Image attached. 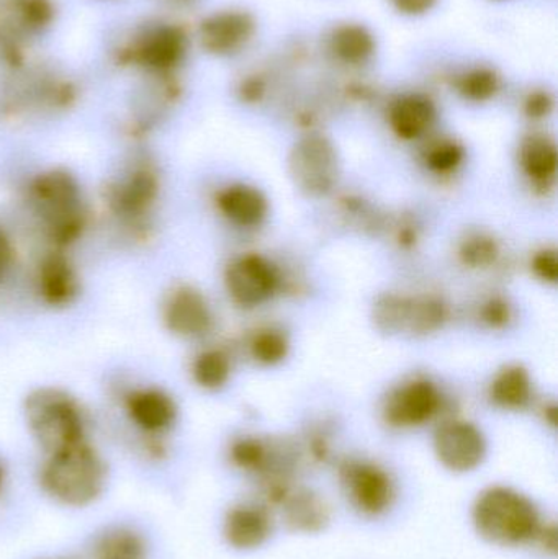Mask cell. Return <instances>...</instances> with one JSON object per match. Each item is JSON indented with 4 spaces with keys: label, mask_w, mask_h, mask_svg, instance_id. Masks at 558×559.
I'll use <instances>...</instances> for the list:
<instances>
[{
    "label": "cell",
    "mask_w": 558,
    "mask_h": 559,
    "mask_svg": "<svg viewBox=\"0 0 558 559\" xmlns=\"http://www.w3.org/2000/svg\"><path fill=\"white\" fill-rule=\"evenodd\" d=\"M474 524L491 544L514 547L536 537L539 514L526 496L513 489L491 488L477 499Z\"/></svg>",
    "instance_id": "cell-4"
},
{
    "label": "cell",
    "mask_w": 558,
    "mask_h": 559,
    "mask_svg": "<svg viewBox=\"0 0 558 559\" xmlns=\"http://www.w3.org/2000/svg\"><path fill=\"white\" fill-rule=\"evenodd\" d=\"M271 534V521L262 509L241 506L228 512L225 537L231 547L251 550L261 547Z\"/></svg>",
    "instance_id": "cell-18"
},
{
    "label": "cell",
    "mask_w": 558,
    "mask_h": 559,
    "mask_svg": "<svg viewBox=\"0 0 558 559\" xmlns=\"http://www.w3.org/2000/svg\"><path fill=\"white\" fill-rule=\"evenodd\" d=\"M13 258H15V249H13L12 239L7 235L5 229L0 226V282L9 274Z\"/></svg>",
    "instance_id": "cell-33"
},
{
    "label": "cell",
    "mask_w": 558,
    "mask_h": 559,
    "mask_svg": "<svg viewBox=\"0 0 558 559\" xmlns=\"http://www.w3.org/2000/svg\"><path fill=\"white\" fill-rule=\"evenodd\" d=\"M159 192L161 177L153 160L136 157L118 176L108 180L104 202L123 228L141 233L150 226Z\"/></svg>",
    "instance_id": "cell-5"
},
{
    "label": "cell",
    "mask_w": 558,
    "mask_h": 559,
    "mask_svg": "<svg viewBox=\"0 0 558 559\" xmlns=\"http://www.w3.org/2000/svg\"><path fill=\"white\" fill-rule=\"evenodd\" d=\"M256 32V22L249 13L239 10L209 16L200 26V41L212 55L226 56L245 48Z\"/></svg>",
    "instance_id": "cell-14"
},
{
    "label": "cell",
    "mask_w": 558,
    "mask_h": 559,
    "mask_svg": "<svg viewBox=\"0 0 558 559\" xmlns=\"http://www.w3.org/2000/svg\"><path fill=\"white\" fill-rule=\"evenodd\" d=\"M497 252L495 242L491 239L482 238V236L468 239L464 249H462L465 262L475 265V267H485V265L491 264L497 258Z\"/></svg>",
    "instance_id": "cell-30"
},
{
    "label": "cell",
    "mask_w": 558,
    "mask_h": 559,
    "mask_svg": "<svg viewBox=\"0 0 558 559\" xmlns=\"http://www.w3.org/2000/svg\"><path fill=\"white\" fill-rule=\"evenodd\" d=\"M186 52V36L174 26H161L147 33L136 45L134 56L147 68L164 71L174 68Z\"/></svg>",
    "instance_id": "cell-16"
},
{
    "label": "cell",
    "mask_w": 558,
    "mask_h": 559,
    "mask_svg": "<svg viewBox=\"0 0 558 559\" xmlns=\"http://www.w3.org/2000/svg\"><path fill=\"white\" fill-rule=\"evenodd\" d=\"M377 328L389 334L423 335L441 328L444 308L429 298L387 295L373 308Z\"/></svg>",
    "instance_id": "cell-7"
},
{
    "label": "cell",
    "mask_w": 558,
    "mask_h": 559,
    "mask_svg": "<svg viewBox=\"0 0 558 559\" xmlns=\"http://www.w3.org/2000/svg\"><path fill=\"white\" fill-rule=\"evenodd\" d=\"M26 426L48 455L88 442V419L82 404L66 390L41 386L23 403Z\"/></svg>",
    "instance_id": "cell-2"
},
{
    "label": "cell",
    "mask_w": 558,
    "mask_h": 559,
    "mask_svg": "<svg viewBox=\"0 0 558 559\" xmlns=\"http://www.w3.org/2000/svg\"><path fill=\"white\" fill-rule=\"evenodd\" d=\"M163 321L170 334L180 338H200L213 324L212 309L200 289L176 286L163 305Z\"/></svg>",
    "instance_id": "cell-8"
},
{
    "label": "cell",
    "mask_w": 558,
    "mask_h": 559,
    "mask_svg": "<svg viewBox=\"0 0 558 559\" xmlns=\"http://www.w3.org/2000/svg\"><path fill=\"white\" fill-rule=\"evenodd\" d=\"M462 157H464V151L454 141H441L431 147L426 160L431 169L448 173L461 164Z\"/></svg>",
    "instance_id": "cell-28"
},
{
    "label": "cell",
    "mask_w": 558,
    "mask_h": 559,
    "mask_svg": "<svg viewBox=\"0 0 558 559\" xmlns=\"http://www.w3.org/2000/svg\"><path fill=\"white\" fill-rule=\"evenodd\" d=\"M534 272L539 275L544 282L556 283L558 277V261L556 251H544L534 258Z\"/></svg>",
    "instance_id": "cell-31"
},
{
    "label": "cell",
    "mask_w": 558,
    "mask_h": 559,
    "mask_svg": "<svg viewBox=\"0 0 558 559\" xmlns=\"http://www.w3.org/2000/svg\"><path fill=\"white\" fill-rule=\"evenodd\" d=\"M95 559H146V545L136 532L114 528L98 540Z\"/></svg>",
    "instance_id": "cell-22"
},
{
    "label": "cell",
    "mask_w": 558,
    "mask_h": 559,
    "mask_svg": "<svg viewBox=\"0 0 558 559\" xmlns=\"http://www.w3.org/2000/svg\"><path fill=\"white\" fill-rule=\"evenodd\" d=\"M436 453L446 468L472 472L484 462L487 443L477 427L467 423H448L438 430Z\"/></svg>",
    "instance_id": "cell-9"
},
{
    "label": "cell",
    "mask_w": 558,
    "mask_h": 559,
    "mask_svg": "<svg viewBox=\"0 0 558 559\" xmlns=\"http://www.w3.org/2000/svg\"><path fill=\"white\" fill-rule=\"evenodd\" d=\"M393 3L405 15H423L435 7L436 0H393Z\"/></svg>",
    "instance_id": "cell-34"
},
{
    "label": "cell",
    "mask_w": 558,
    "mask_h": 559,
    "mask_svg": "<svg viewBox=\"0 0 558 559\" xmlns=\"http://www.w3.org/2000/svg\"><path fill=\"white\" fill-rule=\"evenodd\" d=\"M458 88L468 100H488L500 88V78L491 69H474V71L467 72L459 79Z\"/></svg>",
    "instance_id": "cell-25"
},
{
    "label": "cell",
    "mask_w": 558,
    "mask_h": 559,
    "mask_svg": "<svg viewBox=\"0 0 558 559\" xmlns=\"http://www.w3.org/2000/svg\"><path fill=\"white\" fill-rule=\"evenodd\" d=\"M288 173L300 192L328 195L340 179V157L328 138L311 134L295 144L288 157Z\"/></svg>",
    "instance_id": "cell-6"
},
{
    "label": "cell",
    "mask_w": 558,
    "mask_h": 559,
    "mask_svg": "<svg viewBox=\"0 0 558 559\" xmlns=\"http://www.w3.org/2000/svg\"><path fill=\"white\" fill-rule=\"evenodd\" d=\"M389 120L400 138L416 140L435 124L436 107L425 95H405L390 108Z\"/></svg>",
    "instance_id": "cell-17"
},
{
    "label": "cell",
    "mask_w": 558,
    "mask_h": 559,
    "mask_svg": "<svg viewBox=\"0 0 558 559\" xmlns=\"http://www.w3.org/2000/svg\"><path fill=\"white\" fill-rule=\"evenodd\" d=\"M344 485L351 501L367 515H379L389 509L393 485L383 469L369 463H353L344 469Z\"/></svg>",
    "instance_id": "cell-13"
},
{
    "label": "cell",
    "mask_w": 558,
    "mask_h": 559,
    "mask_svg": "<svg viewBox=\"0 0 558 559\" xmlns=\"http://www.w3.org/2000/svg\"><path fill=\"white\" fill-rule=\"evenodd\" d=\"M226 288L238 305L251 308L268 301L277 288L274 269L258 255H245L226 271Z\"/></svg>",
    "instance_id": "cell-11"
},
{
    "label": "cell",
    "mask_w": 558,
    "mask_h": 559,
    "mask_svg": "<svg viewBox=\"0 0 558 559\" xmlns=\"http://www.w3.org/2000/svg\"><path fill=\"white\" fill-rule=\"evenodd\" d=\"M26 202L52 249L64 251L84 236L87 203L81 183L68 169H46L33 177Z\"/></svg>",
    "instance_id": "cell-1"
},
{
    "label": "cell",
    "mask_w": 558,
    "mask_h": 559,
    "mask_svg": "<svg viewBox=\"0 0 558 559\" xmlns=\"http://www.w3.org/2000/svg\"><path fill=\"white\" fill-rule=\"evenodd\" d=\"M441 397L428 381H416L393 394L387 419L395 426H419L438 413Z\"/></svg>",
    "instance_id": "cell-15"
},
{
    "label": "cell",
    "mask_w": 558,
    "mask_h": 559,
    "mask_svg": "<svg viewBox=\"0 0 558 559\" xmlns=\"http://www.w3.org/2000/svg\"><path fill=\"white\" fill-rule=\"evenodd\" d=\"M219 212L238 226L259 225L268 213V202L259 190L248 186H231L216 199Z\"/></svg>",
    "instance_id": "cell-19"
},
{
    "label": "cell",
    "mask_w": 558,
    "mask_h": 559,
    "mask_svg": "<svg viewBox=\"0 0 558 559\" xmlns=\"http://www.w3.org/2000/svg\"><path fill=\"white\" fill-rule=\"evenodd\" d=\"M485 316H487V321L490 324H503L504 321H508L507 305H503V302H491V305H488Z\"/></svg>",
    "instance_id": "cell-35"
},
{
    "label": "cell",
    "mask_w": 558,
    "mask_h": 559,
    "mask_svg": "<svg viewBox=\"0 0 558 559\" xmlns=\"http://www.w3.org/2000/svg\"><path fill=\"white\" fill-rule=\"evenodd\" d=\"M231 373L229 358L219 350H206L193 360L192 374L197 384L206 390H218Z\"/></svg>",
    "instance_id": "cell-24"
},
{
    "label": "cell",
    "mask_w": 558,
    "mask_h": 559,
    "mask_svg": "<svg viewBox=\"0 0 558 559\" xmlns=\"http://www.w3.org/2000/svg\"><path fill=\"white\" fill-rule=\"evenodd\" d=\"M521 163L531 179L547 182L557 170V150L553 141L544 136H531L521 147Z\"/></svg>",
    "instance_id": "cell-21"
},
{
    "label": "cell",
    "mask_w": 558,
    "mask_h": 559,
    "mask_svg": "<svg viewBox=\"0 0 558 559\" xmlns=\"http://www.w3.org/2000/svg\"><path fill=\"white\" fill-rule=\"evenodd\" d=\"M131 423L147 437H159L176 424L177 404L159 388H138L124 396Z\"/></svg>",
    "instance_id": "cell-12"
},
{
    "label": "cell",
    "mask_w": 558,
    "mask_h": 559,
    "mask_svg": "<svg viewBox=\"0 0 558 559\" xmlns=\"http://www.w3.org/2000/svg\"><path fill=\"white\" fill-rule=\"evenodd\" d=\"M262 94H264V84L258 81V79H249L245 87H242V95H245V98H248V100H259Z\"/></svg>",
    "instance_id": "cell-36"
},
{
    "label": "cell",
    "mask_w": 558,
    "mask_h": 559,
    "mask_svg": "<svg viewBox=\"0 0 558 559\" xmlns=\"http://www.w3.org/2000/svg\"><path fill=\"white\" fill-rule=\"evenodd\" d=\"M0 486H2V468H0Z\"/></svg>",
    "instance_id": "cell-37"
},
{
    "label": "cell",
    "mask_w": 558,
    "mask_h": 559,
    "mask_svg": "<svg viewBox=\"0 0 558 559\" xmlns=\"http://www.w3.org/2000/svg\"><path fill=\"white\" fill-rule=\"evenodd\" d=\"M331 51L346 64H363L376 52V39L363 25H341L334 29L330 39Z\"/></svg>",
    "instance_id": "cell-20"
},
{
    "label": "cell",
    "mask_w": 558,
    "mask_h": 559,
    "mask_svg": "<svg viewBox=\"0 0 558 559\" xmlns=\"http://www.w3.org/2000/svg\"><path fill=\"white\" fill-rule=\"evenodd\" d=\"M231 459L235 460L236 465L251 472V469L264 468L265 462H268V452L256 440H241L233 447Z\"/></svg>",
    "instance_id": "cell-29"
},
{
    "label": "cell",
    "mask_w": 558,
    "mask_h": 559,
    "mask_svg": "<svg viewBox=\"0 0 558 559\" xmlns=\"http://www.w3.org/2000/svg\"><path fill=\"white\" fill-rule=\"evenodd\" d=\"M288 521L295 527L313 531V528L321 527L327 521V512H324L323 504L317 499L301 496L300 499H294V502L288 506Z\"/></svg>",
    "instance_id": "cell-26"
},
{
    "label": "cell",
    "mask_w": 558,
    "mask_h": 559,
    "mask_svg": "<svg viewBox=\"0 0 558 559\" xmlns=\"http://www.w3.org/2000/svg\"><path fill=\"white\" fill-rule=\"evenodd\" d=\"M554 100L547 92H534L526 100V114L531 118H544L553 111Z\"/></svg>",
    "instance_id": "cell-32"
},
{
    "label": "cell",
    "mask_w": 558,
    "mask_h": 559,
    "mask_svg": "<svg viewBox=\"0 0 558 559\" xmlns=\"http://www.w3.org/2000/svg\"><path fill=\"white\" fill-rule=\"evenodd\" d=\"M495 403L508 409L523 407L531 397L530 374L520 367L507 368L491 386Z\"/></svg>",
    "instance_id": "cell-23"
},
{
    "label": "cell",
    "mask_w": 558,
    "mask_h": 559,
    "mask_svg": "<svg viewBox=\"0 0 558 559\" xmlns=\"http://www.w3.org/2000/svg\"><path fill=\"white\" fill-rule=\"evenodd\" d=\"M287 348L284 335L275 331L261 332L252 344L256 358L264 364H277L287 355Z\"/></svg>",
    "instance_id": "cell-27"
},
{
    "label": "cell",
    "mask_w": 558,
    "mask_h": 559,
    "mask_svg": "<svg viewBox=\"0 0 558 559\" xmlns=\"http://www.w3.org/2000/svg\"><path fill=\"white\" fill-rule=\"evenodd\" d=\"M36 292L49 308H66L81 293L78 269L64 251L52 249L39 259L36 267Z\"/></svg>",
    "instance_id": "cell-10"
},
{
    "label": "cell",
    "mask_w": 558,
    "mask_h": 559,
    "mask_svg": "<svg viewBox=\"0 0 558 559\" xmlns=\"http://www.w3.org/2000/svg\"><path fill=\"white\" fill-rule=\"evenodd\" d=\"M46 495L68 508L97 501L107 485V465L91 442L51 453L39 472Z\"/></svg>",
    "instance_id": "cell-3"
}]
</instances>
